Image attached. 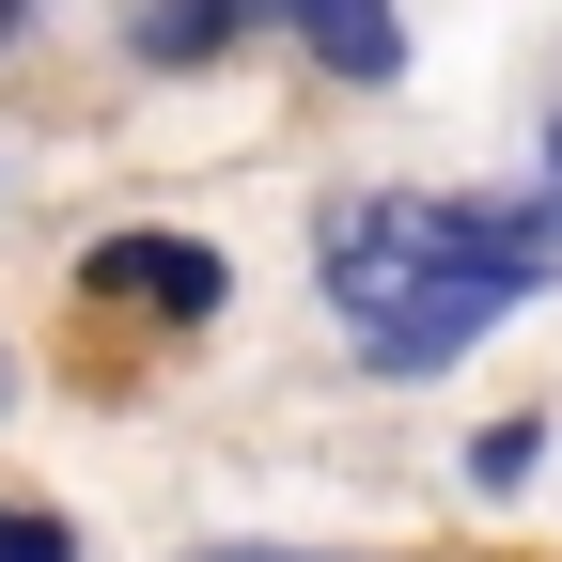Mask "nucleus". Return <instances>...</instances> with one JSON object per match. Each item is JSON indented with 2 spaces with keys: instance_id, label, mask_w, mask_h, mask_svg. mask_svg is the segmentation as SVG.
<instances>
[{
  "instance_id": "423d86ee",
  "label": "nucleus",
  "mask_w": 562,
  "mask_h": 562,
  "mask_svg": "<svg viewBox=\"0 0 562 562\" xmlns=\"http://www.w3.org/2000/svg\"><path fill=\"white\" fill-rule=\"evenodd\" d=\"M220 562H313V547H220Z\"/></svg>"
},
{
  "instance_id": "20e7f679",
  "label": "nucleus",
  "mask_w": 562,
  "mask_h": 562,
  "mask_svg": "<svg viewBox=\"0 0 562 562\" xmlns=\"http://www.w3.org/2000/svg\"><path fill=\"white\" fill-rule=\"evenodd\" d=\"M250 0H140V63H203V47H235Z\"/></svg>"
},
{
  "instance_id": "7ed1b4c3",
  "label": "nucleus",
  "mask_w": 562,
  "mask_h": 562,
  "mask_svg": "<svg viewBox=\"0 0 562 562\" xmlns=\"http://www.w3.org/2000/svg\"><path fill=\"white\" fill-rule=\"evenodd\" d=\"M266 16H297V32L328 47V79H391V63H406L391 0H266Z\"/></svg>"
},
{
  "instance_id": "39448f33",
  "label": "nucleus",
  "mask_w": 562,
  "mask_h": 562,
  "mask_svg": "<svg viewBox=\"0 0 562 562\" xmlns=\"http://www.w3.org/2000/svg\"><path fill=\"white\" fill-rule=\"evenodd\" d=\"M0 562H79V531H63L47 501H0Z\"/></svg>"
},
{
  "instance_id": "f03ea898",
  "label": "nucleus",
  "mask_w": 562,
  "mask_h": 562,
  "mask_svg": "<svg viewBox=\"0 0 562 562\" xmlns=\"http://www.w3.org/2000/svg\"><path fill=\"white\" fill-rule=\"evenodd\" d=\"M94 297H157V313L188 328V313H220L235 281H220V250H188V235H110V250H94Z\"/></svg>"
},
{
  "instance_id": "f257e3e1",
  "label": "nucleus",
  "mask_w": 562,
  "mask_h": 562,
  "mask_svg": "<svg viewBox=\"0 0 562 562\" xmlns=\"http://www.w3.org/2000/svg\"><path fill=\"white\" fill-rule=\"evenodd\" d=\"M562 266V220L516 203H328V313L375 375H438Z\"/></svg>"
}]
</instances>
